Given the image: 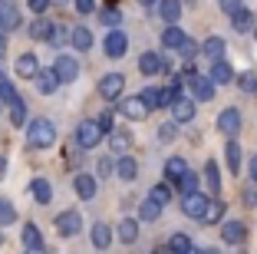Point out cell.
Wrapping results in <instances>:
<instances>
[{"label": "cell", "mask_w": 257, "mask_h": 254, "mask_svg": "<svg viewBox=\"0 0 257 254\" xmlns=\"http://www.w3.org/2000/svg\"><path fill=\"white\" fill-rule=\"evenodd\" d=\"M27 142H30V149H50L56 142V126L50 119H33L27 126Z\"/></svg>", "instance_id": "6da1fadb"}, {"label": "cell", "mask_w": 257, "mask_h": 254, "mask_svg": "<svg viewBox=\"0 0 257 254\" xmlns=\"http://www.w3.org/2000/svg\"><path fill=\"white\" fill-rule=\"evenodd\" d=\"M102 129H99V122L96 119H86V122H79L76 126V145L79 149H96L99 142H102Z\"/></svg>", "instance_id": "7a4b0ae2"}, {"label": "cell", "mask_w": 257, "mask_h": 254, "mask_svg": "<svg viewBox=\"0 0 257 254\" xmlns=\"http://www.w3.org/2000/svg\"><path fill=\"white\" fill-rule=\"evenodd\" d=\"M185 82H188L191 99H198V103H211V99H214V82L208 79V76H201V73H188V76H185Z\"/></svg>", "instance_id": "3957f363"}, {"label": "cell", "mask_w": 257, "mask_h": 254, "mask_svg": "<svg viewBox=\"0 0 257 254\" xmlns=\"http://www.w3.org/2000/svg\"><path fill=\"white\" fill-rule=\"evenodd\" d=\"M122 90H125V76L122 73H106L102 79H99V96L102 99H119L122 96Z\"/></svg>", "instance_id": "277c9868"}, {"label": "cell", "mask_w": 257, "mask_h": 254, "mask_svg": "<svg viewBox=\"0 0 257 254\" xmlns=\"http://www.w3.org/2000/svg\"><path fill=\"white\" fill-rule=\"evenodd\" d=\"M115 103H119V112L125 116V119H132V122H142L145 116H149V106H145L139 96H125V99L119 96Z\"/></svg>", "instance_id": "5b68a950"}, {"label": "cell", "mask_w": 257, "mask_h": 254, "mask_svg": "<svg viewBox=\"0 0 257 254\" xmlns=\"http://www.w3.org/2000/svg\"><path fill=\"white\" fill-rule=\"evenodd\" d=\"M204 208H208V195H201V192L182 195V215H185V218H198V221H201Z\"/></svg>", "instance_id": "8992f818"}, {"label": "cell", "mask_w": 257, "mask_h": 254, "mask_svg": "<svg viewBox=\"0 0 257 254\" xmlns=\"http://www.w3.org/2000/svg\"><path fill=\"white\" fill-rule=\"evenodd\" d=\"M56 231H60L63 238H73V234L83 231V218H79V211H63V215H56Z\"/></svg>", "instance_id": "52a82bcc"}, {"label": "cell", "mask_w": 257, "mask_h": 254, "mask_svg": "<svg viewBox=\"0 0 257 254\" xmlns=\"http://www.w3.org/2000/svg\"><path fill=\"white\" fill-rule=\"evenodd\" d=\"M218 132L227 135V139H234V135L241 132V112H237L234 106H231V109H224L218 116Z\"/></svg>", "instance_id": "ba28073f"}, {"label": "cell", "mask_w": 257, "mask_h": 254, "mask_svg": "<svg viewBox=\"0 0 257 254\" xmlns=\"http://www.w3.org/2000/svg\"><path fill=\"white\" fill-rule=\"evenodd\" d=\"M20 27V10L14 7V0H0V30H17Z\"/></svg>", "instance_id": "9c48e42d"}, {"label": "cell", "mask_w": 257, "mask_h": 254, "mask_svg": "<svg viewBox=\"0 0 257 254\" xmlns=\"http://www.w3.org/2000/svg\"><path fill=\"white\" fill-rule=\"evenodd\" d=\"M53 69H56V76H60V82H73L76 76H79V63L73 60V56H56V63H53Z\"/></svg>", "instance_id": "30bf717a"}, {"label": "cell", "mask_w": 257, "mask_h": 254, "mask_svg": "<svg viewBox=\"0 0 257 254\" xmlns=\"http://www.w3.org/2000/svg\"><path fill=\"white\" fill-rule=\"evenodd\" d=\"M221 238H224V244H244L247 241V224L244 221H224Z\"/></svg>", "instance_id": "8fae6325"}, {"label": "cell", "mask_w": 257, "mask_h": 254, "mask_svg": "<svg viewBox=\"0 0 257 254\" xmlns=\"http://www.w3.org/2000/svg\"><path fill=\"white\" fill-rule=\"evenodd\" d=\"M128 53V37L122 30H112L106 37V56H112V60H119V56H125Z\"/></svg>", "instance_id": "7c38bea8"}, {"label": "cell", "mask_w": 257, "mask_h": 254, "mask_svg": "<svg viewBox=\"0 0 257 254\" xmlns=\"http://www.w3.org/2000/svg\"><path fill=\"white\" fill-rule=\"evenodd\" d=\"M227 17H231V27H234L237 33H250V30H254V23H257V17L250 14L247 7H237V10H231Z\"/></svg>", "instance_id": "4fadbf2b"}, {"label": "cell", "mask_w": 257, "mask_h": 254, "mask_svg": "<svg viewBox=\"0 0 257 254\" xmlns=\"http://www.w3.org/2000/svg\"><path fill=\"white\" fill-rule=\"evenodd\" d=\"M208 79L214 82V86H227V82H234V66L227 60H214L211 63V76Z\"/></svg>", "instance_id": "5bb4252c"}, {"label": "cell", "mask_w": 257, "mask_h": 254, "mask_svg": "<svg viewBox=\"0 0 257 254\" xmlns=\"http://www.w3.org/2000/svg\"><path fill=\"white\" fill-rule=\"evenodd\" d=\"M172 119L175 122H191L195 119V99H188V96H178L172 103Z\"/></svg>", "instance_id": "9a60e30c"}, {"label": "cell", "mask_w": 257, "mask_h": 254, "mask_svg": "<svg viewBox=\"0 0 257 254\" xmlns=\"http://www.w3.org/2000/svg\"><path fill=\"white\" fill-rule=\"evenodd\" d=\"M37 90L43 93V96H50V93H56V86H60V76H56V69L50 66V69H37Z\"/></svg>", "instance_id": "2e32d148"}, {"label": "cell", "mask_w": 257, "mask_h": 254, "mask_svg": "<svg viewBox=\"0 0 257 254\" xmlns=\"http://www.w3.org/2000/svg\"><path fill=\"white\" fill-rule=\"evenodd\" d=\"M112 168H115V175H119L122 182H136V175H139V162L132 155H119Z\"/></svg>", "instance_id": "e0dca14e"}, {"label": "cell", "mask_w": 257, "mask_h": 254, "mask_svg": "<svg viewBox=\"0 0 257 254\" xmlns=\"http://www.w3.org/2000/svg\"><path fill=\"white\" fill-rule=\"evenodd\" d=\"M73 188H76V195H79V198H86V202H89V198H96V192H99L96 179H92V175H86V172H79L73 179Z\"/></svg>", "instance_id": "ac0fdd59"}, {"label": "cell", "mask_w": 257, "mask_h": 254, "mask_svg": "<svg viewBox=\"0 0 257 254\" xmlns=\"http://www.w3.org/2000/svg\"><path fill=\"white\" fill-rule=\"evenodd\" d=\"M37 69H40V63H37V56H33V53H23L20 60H17V76H20V79H33V76H37Z\"/></svg>", "instance_id": "d6986e66"}, {"label": "cell", "mask_w": 257, "mask_h": 254, "mask_svg": "<svg viewBox=\"0 0 257 254\" xmlns=\"http://www.w3.org/2000/svg\"><path fill=\"white\" fill-rule=\"evenodd\" d=\"M139 69H142V76H159L162 73V56L159 53H142L139 56Z\"/></svg>", "instance_id": "ffe728a7"}, {"label": "cell", "mask_w": 257, "mask_h": 254, "mask_svg": "<svg viewBox=\"0 0 257 254\" xmlns=\"http://www.w3.org/2000/svg\"><path fill=\"white\" fill-rule=\"evenodd\" d=\"M224 40H221V37H208V40H204V43H201V53H204V56H208V60H224Z\"/></svg>", "instance_id": "44dd1931"}, {"label": "cell", "mask_w": 257, "mask_h": 254, "mask_svg": "<svg viewBox=\"0 0 257 254\" xmlns=\"http://www.w3.org/2000/svg\"><path fill=\"white\" fill-rule=\"evenodd\" d=\"M109 145H112V152H128L132 149V135L125 129H109Z\"/></svg>", "instance_id": "7402d4cb"}, {"label": "cell", "mask_w": 257, "mask_h": 254, "mask_svg": "<svg viewBox=\"0 0 257 254\" xmlns=\"http://www.w3.org/2000/svg\"><path fill=\"white\" fill-rule=\"evenodd\" d=\"M221 218H224V202H221V198H208V208H204L201 221L204 224H218Z\"/></svg>", "instance_id": "603a6c76"}, {"label": "cell", "mask_w": 257, "mask_h": 254, "mask_svg": "<svg viewBox=\"0 0 257 254\" xmlns=\"http://www.w3.org/2000/svg\"><path fill=\"white\" fill-rule=\"evenodd\" d=\"M23 247L27 251H43V234H40L37 224H27L23 228Z\"/></svg>", "instance_id": "cb8c5ba5"}, {"label": "cell", "mask_w": 257, "mask_h": 254, "mask_svg": "<svg viewBox=\"0 0 257 254\" xmlns=\"http://www.w3.org/2000/svg\"><path fill=\"white\" fill-rule=\"evenodd\" d=\"M165 247H168V251H178V254H191V251H195V241H191L188 234L178 231V234H172V238H168Z\"/></svg>", "instance_id": "d4e9b609"}, {"label": "cell", "mask_w": 257, "mask_h": 254, "mask_svg": "<svg viewBox=\"0 0 257 254\" xmlns=\"http://www.w3.org/2000/svg\"><path fill=\"white\" fill-rule=\"evenodd\" d=\"M159 14H162V20L175 23L182 17V0H159Z\"/></svg>", "instance_id": "484cf974"}, {"label": "cell", "mask_w": 257, "mask_h": 254, "mask_svg": "<svg viewBox=\"0 0 257 254\" xmlns=\"http://www.w3.org/2000/svg\"><path fill=\"white\" fill-rule=\"evenodd\" d=\"M182 40H185V33L175 27V23H168L165 30H162V46H168V50H178L182 46Z\"/></svg>", "instance_id": "4316f807"}, {"label": "cell", "mask_w": 257, "mask_h": 254, "mask_svg": "<svg viewBox=\"0 0 257 254\" xmlns=\"http://www.w3.org/2000/svg\"><path fill=\"white\" fill-rule=\"evenodd\" d=\"M224 155H227V168H231V175H237V172H241V145H237L234 139L224 145Z\"/></svg>", "instance_id": "83f0119b"}, {"label": "cell", "mask_w": 257, "mask_h": 254, "mask_svg": "<svg viewBox=\"0 0 257 254\" xmlns=\"http://www.w3.org/2000/svg\"><path fill=\"white\" fill-rule=\"evenodd\" d=\"M92 244L96 247H109L112 244V228H109V224H92Z\"/></svg>", "instance_id": "f1b7e54d"}, {"label": "cell", "mask_w": 257, "mask_h": 254, "mask_svg": "<svg viewBox=\"0 0 257 254\" xmlns=\"http://www.w3.org/2000/svg\"><path fill=\"white\" fill-rule=\"evenodd\" d=\"M175 188H178L182 195H188V192H198V175L191 172V168H185V172L178 175V179H175Z\"/></svg>", "instance_id": "f546056e"}, {"label": "cell", "mask_w": 257, "mask_h": 254, "mask_svg": "<svg viewBox=\"0 0 257 254\" xmlns=\"http://www.w3.org/2000/svg\"><path fill=\"white\" fill-rule=\"evenodd\" d=\"M185 168H188V165H185L182 155H172V158H168V162H165V179H168V185H175V179H178Z\"/></svg>", "instance_id": "4dcf8cb0"}, {"label": "cell", "mask_w": 257, "mask_h": 254, "mask_svg": "<svg viewBox=\"0 0 257 254\" xmlns=\"http://www.w3.org/2000/svg\"><path fill=\"white\" fill-rule=\"evenodd\" d=\"M136 238H139V221H136V218H125V221H119V241L132 244Z\"/></svg>", "instance_id": "1f68e13d"}, {"label": "cell", "mask_w": 257, "mask_h": 254, "mask_svg": "<svg viewBox=\"0 0 257 254\" xmlns=\"http://www.w3.org/2000/svg\"><path fill=\"white\" fill-rule=\"evenodd\" d=\"M33 198H37L40 205H50L53 188H50V182H46V179H33Z\"/></svg>", "instance_id": "d6a6232c"}, {"label": "cell", "mask_w": 257, "mask_h": 254, "mask_svg": "<svg viewBox=\"0 0 257 254\" xmlns=\"http://www.w3.org/2000/svg\"><path fill=\"white\" fill-rule=\"evenodd\" d=\"M204 182H208V188H211L214 195L221 192V168H218V162H208V165H204Z\"/></svg>", "instance_id": "836d02e7"}, {"label": "cell", "mask_w": 257, "mask_h": 254, "mask_svg": "<svg viewBox=\"0 0 257 254\" xmlns=\"http://www.w3.org/2000/svg\"><path fill=\"white\" fill-rule=\"evenodd\" d=\"M69 40H73L76 50H92V33L86 30V27H76V30L69 33Z\"/></svg>", "instance_id": "e575fe53"}, {"label": "cell", "mask_w": 257, "mask_h": 254, "mask_svg": "<svg viewBox=\"0 0 257 254\" xmlns=\"http://www.w3.org/2000/svg\"><path fill=\"white\" fill-rule=\"evenodd\" d=\"M50 33H53V20H33L30 23V37L33 40H50Z\"/></svg>", "instance_id": "d590c367"}, {"label": "cell", "mask_w": 257, "mask_h": 254, "mask_svg": "<svg viewBox=\"0 0 257 254\" xmlns=\"http://www.w3.org/2000/svg\"><path fill=\"white\" fill-rule=\"evenodd\" d=\"M159 215H162V205H159V202H152V198H145V202L139 205V218H142V221H155Z\"/></svg>", "instance_id": "8d00e7d4"}, {"label": "cell", "mask_w": 257, "mask_h": 254, "mask_svg": "<svg viewBox=\"0 0 257 254\" xmlns=\"http://www.w3.org/2000/svg\"><path fill=\"white\" fill-rule=\"evenodd\" d=\"M10 106V122H14V126H23V122H27V109H23V99L17 96L14 103H7Z\"/></svg>", "instance_id": "74e56055"}, {"label": "cell", "mask_w": 257, "mask_h": 254, "mask_svg": "<svg viewBox=\"0 0 257 254\" xmlns=\"http://www.w3.org/2000/svg\"><path fill=\"white\" fill-rule=\"evenodd\" d=\"M149 198H152V202H159V205H168V202H172V185H155L149 192Z\"/></svg>", "instance_id": "f35d334b"}, {"label": "cell", "mask_w": 257, "mask_h": 254, "mask_svg": "<svg viewBox=\"0 0 257 254\" xmlns=\"http://www.w3.org/2000/svg\"><path fill=\"white\" fill-rule=\"evenodd\" d=\"M99 20L106 23V27H119V20H122V14L115 7H106V10H99Z\"/></svg>", "instance_id": "ab89813d"}, {"label": "cell", "mask_w": 257, "mask_h": 254, "mask_svg": "<svg viewBox=\"0 0 257 254\" xmlns=\"http://www.w3.org/2000/svg\"><path fill=\"white\" fill-rule=\"evenodd\" d=\"M178 53H182L185 60H195V56H198V43H195L191 37H185V40H182V46H178Z\"/></svg>", "instance_id": "60d3db41"}, {"label": "cell", "mask_w": 257, "mask_h": 254, "mask_svg": "<svg viewBox=\"0 0 257 254\" xmlns=\"http://www.w3.org/2000/svg\"><path fill=\"white\" fill-rule=\"evenodd\" d=\"M237 86H241L244 93H257V76H254V73H244V76H237Z\"/></svg>", "instance_id": "b9f144b4"}, {"label": "cell", "mask_w": 257, "mask_h": 254, "mask_svg": "<svg viewBox=\"0 0 257 254\" xmlns=\"http://www.w3.org/2000/svg\"><path fill=\"white\" fill-rule=\"evenodd\" d=\"M175 135H178V122H165V126L159 129V139H162V142H172Z\"/></svg>", "instance_id": "7bdbcfd3"}, {"label": "cell", "mask_w": 257, "mask_h": 254, "mask_svg": "<svg viewBox=\"0 0 257 254\" xmlns=\"http://www.w3.org/2000/svg\"><path fill=\"white\" fill-rule=\"evenodd\" d=\"M10 221H17L14 205H10V202H0V224H10Z\"/></svg>", "instance_id": "ee69618b"}, {"label": "cell", "mask_w": 257, "mask_h": 254, "mask_svg": "<svg viewBox=\"0 0 257 254\" xmlns=\"http://www.w3.org/2000/svg\"><path fill=\"white\" fill-rule=\"evenodd\" d=\"M14 99H17V90L7 79H0V103H14Z\"/></svg>", "instance_id": "f6af8a7d"}, {"label": "cell", "mask_w": 257, "mask_h": 254, "mask_svg": "<svg viewBox=\"0 0 257 254\" xmlns=\"http://www.w3.org/2000/svg\"><path fill=\"white\" fill-rule=\"evenodd\" d=\"M96 122H99V129H102V132H109V129H115V126H112V112H102V116H99Z\"/></svg>", "instance_id": "bcb514c9"}, {"label": "cell", "mask_w": 257, "mask_h": 254, "mask_svg": "<svg viewBox=\"0 0 257 254\" xmlns=\"http://www.w3.org/2000/svg\"><path fill=\"white\" fill-rule=\"evenodd\" d=\"M92 7H96V0H76V10L79 14H92Z\"/></svg>", "instance_id": "7dc6e473"}, {"label": "cell", "mask_w": 257, "mask_h": 254, "mask_svg": "<svg viewBox=\"0 0 257 254\" xmlns=\"http://www.w3.org/2000/svg\"><path fill=\"white\" fill-rule=\"evenodd\" d=\"M218 7L224 10V14H231V10H237V7H241V0H218Z\"/></svg>", "instance_id": "c3c4849f"}, {"label": "cell", "mask_w": 257, "mask_h": 254, "mask_svg": "<svg viewBox=\"0 0 257 254\" xmlns=\"http://www.w3.org/2000/svg\"><path fill=\"white\" fill-rule=\"evenodd\" d=\"M27 4H30V10H33V14H43V10L50 7V0H27Z\"/></svg>", "instance_id": "681fc988"}, {"label": "cell", "mask_w": 257, "mask_h": 254, "mask_svg": "<svg viewBox=\"0 0 257 254\" xmlns=\"http://www.w3.org/2000/svg\"><path fill=\"white\" fill-rule=\"evenodd\" d=\"M244 202H247V208H254L257 205V188H247V192H244Z\"/></svg>", "instance_id": "f907efd6"}, {"label": "cell", "mask_w": 257, "mask_h": 254, "mask_svg": "<svg viewBox=\"0 0 257 254\" xmlns=\"http://www.w3.org/2000/svg\"><path fill=\"white\" fill-rule=\"evenodd\" d=\"M109 172H112V162H109V158H99V175H102V179H106Z\"/></svg>", "instance_id": "816d5d0a"}, {"label": "cell", "mask_w": 257, "mask_h": 254, "mask_svg": "<svg viewBox=\"0 0 257 254\" xmlns=\"http://www.w3.org/2000/svg\"><path fill=\"white\" fill-rule=\"evenodd\" d=\"M250 182H254V185H257V155L250 158Z\"/></svg>", "instance_id": "f5cc1de1"}, {"label": "cell", "mask_w": 257, "mask_h": 254, "mask_svg": "<svg viewBox=\"0 0 257 254\" xmlns=\"http://www.w3.org/2000/svg\"><path fill=\"white\" fill-rule=\"evenodd\" d=\"M4 50H7V40H4V30H0V56H4Z\"/></svg>", "instance_id": "db71d44e"}, {"label": "cell", "mask_w": 257, "mask_h": 254, "mask_svg": "<svg viewBox=\"0 0 257 254\" xmlns=\"http://www.w3.org/2000/svg\"><path fill=\"white\" fill-rule=\"evenodd\" d=\"M139 4H142V7H155V4H159V0H139Z\"/></svg>", "instance_id": "11a10c76"}, {"label": "cell", "mask_w": 257, "mask_h": 254, "mask_svg": "<svg viewBox=\"0 0 257 254\" xmlns=\"http://www.w3.org/2000/svg\"><path fill=\"white\" fill-rule=\"evenodd\" d=\"M0 79H7V73H4V66H0Z\"/></svg>", "instance_id": "9f6ffc18"}, {"label": "cell", "mask_w": 257, "mask_h": 254, "mask_svg": "<svg viewBox=\"0 0 257 254\" xmlns=\"http://www.w3.org/2000/svg\"><path fill=\"white\" fill-rule=\"evenodd\" d=\"M50 4H66V0H50Z\"/></svg>", "instance_id": "6f0895ef"}, {"label": "cell", "mask_w": 257, "mask_h": 254, "mask_svg": "<svg viewBox=\"0 0 257 254\" xmlns=\"http://www.w3.org/2000/svg\"><path fill=\"white\" fill-rule=\"evenodd\" d=\"M254 33H257V23H254Z\"/></svg>", "instance_id": "680465c9"}]
</instances>
